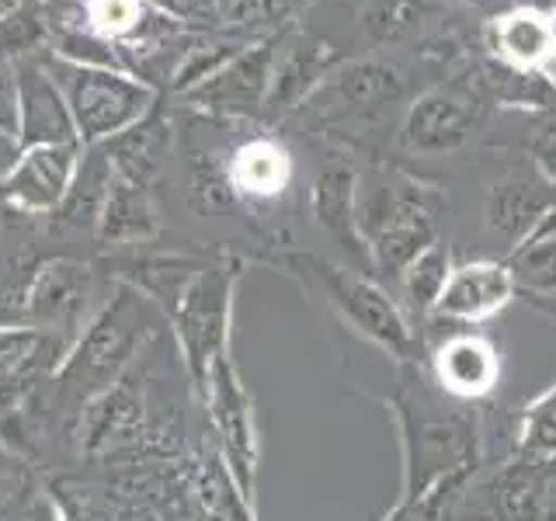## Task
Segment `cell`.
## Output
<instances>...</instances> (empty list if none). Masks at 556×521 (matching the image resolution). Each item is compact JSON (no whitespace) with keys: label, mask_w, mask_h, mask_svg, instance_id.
<instances>
[{"label":"cell","mask_w":556,"mask_h":521,"mask_svg":"<svg viewBox=\"0 0 556 521\" xmlns=\"http://www.w3.org/2000/svg\"><path fill=\"white\" fill-rule=\"evenodd\" d=\"M515 8H529V11L556 17V0H515Z\"/></svg>","instance_id":"38"},{"label":"cell","mask_w":556,"mask_h":521,"mask_svg":"<svg viewBox=\"0 0 556 521\" xmlns=\"http://www.w3.org/2000/svg\"><path fill=\"white\" fill-rule=\"evenodd\" d=\"M226 181H230L237 202H271L286 195L292 185V156L286 143L271 136H251L240 143L226 164Z\"/></svg>","instance_id":"22"},{"label":"cell","mask_w":556,"mask_h":521,"mask_svg":"<svg viewBox=\"0 0 556 521\" xmlns=\"http://www.w3.org/2000/svg\"><path fill=\"white\" fill-rule=\"evenodd\" d=\"M147 428L143 386H136L132 376H122L112 390L94 396L80 410V448L87 456H104V452L136 445Z\"/></svg>","instance_id":"20"},{"label":"cell","mask_w":556,"mask_h":521,"mask_svg":"<svg viewBox=\"0 0 556 521\" xmlns=\"http://www.w3.org/2000/svg\"><path fill=\"white\" fill-rule=\"evenodd\" d=\"M22 126V94H17V69L11 60H0V132L17 139Z\"/></svg>","instance_id":"35"},{"label":"cell","mask_w":556,"mask_h":521,"mask_svg":"<svg viewBox=\"0 0 556 521\" xmlns=\"http://www.w3.org/2000/svg\"><path fill=\"white\" fill-rule=\"evenodd\" d=\"M491 56L515 74L546 77L556 63V17L529 8H511L486 25Z\"/></svg>","instance_id":"18"},{"label":"cell","mask_w":556,"mask_h":521,"mask_svg":"<svg viewBox=\"0 0 556 521\" xmlns=\"http://www.w3.org/2000/svg\"><path fill=\"white\" fill-rule=\"evenodd\" d=\"M167 150H170V122L161 112V104H156L147 118H139L136 126L122 129L118 136L101 143V153L109 156V164L118 178L143 185V188H153L156 174H161L167 161Z\"/></svg>","instance_id":"23"},{"label":"cell","mask_w":556,"mask_h":521,"mask_svg":"<svg viewBox=\"0 0 556 521\" xmlns=\"http://www.w3.org/2000/svg\"><path fill=\"white\" fill-rule=\"evenodd\" d=\"M428 14V0H365L362 8V28L369 42L390 46L414 35Z\"/></svg>","instance_id":"32"},{"label":"cell","mask_w":556,"mask_h":521,"mask_svg":"<svg viewBox=\"0 0 556 521\" xmlns=\"http://www.w3.org/2000/svg\"><path fill=\"white\" fill-rule=\"evenodd\" d=\"M161 320L164 313L143 292L118 282L115 295L94 309V317L63 355L56 376L49 379L56 407L80 414L94 396L112 390L122 376H129L132 361L150 344Z\"/></svg>","instance_id":"2"},{"label":"cell","mask_w":556,"mask_h":521,"mask_svg":"<svg viewBox=\"0 0 556 521\" xmlns=\"http://www.w3.org/2000/svg\"><path fill=\"white\" fill-rule=\"evenodd\" d=\"M14 466H17V456H14V452H11L4 442H0V480L11 476V473H14Z\"/></svg>","instance_id":"39"},{"label":"cell","mask_w":556,"mask_h":521,"mask_svg":"<svg viewBox=\"0 0 556 521\" xmlns=\"http://www.w3.org/2000/svg\"><path fill=\"white\" fill-rule=\"evenodd\" d=\"M473 4H483V0H473Z\"/></svg>","instance_id":"43"},{"label":"cell","mask_w":556,"mask_h":521,"mask_svg":"<svg viewBox=\"0 0 556 521\" xmlns=\"http://www.w3.org/2000/svg\"><path fill=\"white\" fill-rule=\"evenodd\" d=\"M400 87H404V77H400L396 66L379 60H358L341 66L338 74H327L317 91H334L348 109H362V104L396 98Z\"/></svg>","instance_id":"29"},{"label":"cell","mask_w":556,"mask_h":521,"mask_svg":"<svg viewBox=\"0 0 556 521\" xmlns=\"http://www.w3.org/2000/svg\"><path fill=\"white\" fill-rule=\"evenodd\" d=\"M289 28L261 35V39L248 42L230 63L219 66L213 77L202 80L199 87H191L188 94H181V101L188 109L216 115V118H251L257 112H265L275 52L282 46V35Z\"/></svg>","instance_id":"9"},{"label":"cell","mask_w":556,"mask_h":521,"mask_svg":"<svg viewBox=\"0 0 556 521\" xmlns=\"http://www.w3.org/2000/svg\"><path fill=\"white\" fill-rule=\"evenodd\" d=\"M431 382L452 399H483L501 382V352L477 330H456L431 352Z\"/></svg>","instance_id":"17"},{"label":"cell","mask_w":556,"mask_h":521,"mask_svg":"<svg viewBox=\"0 0 556 521\" xmlns=\"http://www.w3.org/2000/svg\"><path fill=\"white\" fill-rule=\"evenodd\" d=\"M306 4L313 0H223V28L261 39V35L289 28Z\"/></svg>","instance_id":"30"},{"label":"cell","mask_w":556,"mask_h":521,"mask_svg":"<svg viewBox=\"0 0 556 521\" xmlns=\"http://www.w3.org/2000/svg\"><path fill=\"white\" fill-rule=\"evenodd\" d=\"M553 205H556V178H549L539 164L526 170H511L508 178H501L486 191V208H483L486 233L504 240V254H508Z\"/></svg>","instance_id":"14"},{"label":"cell","mask_w":556,"mask_h":521,"mask_svg":"<svg viewBox=\"0 0 556 521\" xmlns=\"http://www.w3.org/2000/svg\"><path fill=\"white\" fill-rule=\"evenodd\" d=\"M42 4H46L49 17H60L63 11H70L74 4H80V0H42Z\"/></svg>","instance_id":"40"},{"label":"cell","mask_w":556,"mask_h":521,"mask_svg":"<svg viewBox=\"0 0 556 521\" xmlns=\"http://www.w3.org/2000/svg\"><path fill=\"white\" fill-rule=\"evenodd\" d=\"M22 320L52 330L66 344L94 317V268L74 257H52L35 265L25 295H22Z\"/></svg>","instance_id":"8"},{"label":"cell","mask_w":556,"mask_h":521,"mask_svg":"<svg viewBox=\"0 0 556 521\" xmlns=\"http://www.w3.org/2000/svg\"><path fill=\"white\" fill-rule=\"evenodd\" d=\"M556 476V459H535L515 452L497 473L477 486L469 497V518L473 521H543L546 494Z\"/></svg>","instance_id":"12"},{"label":"cell","mask_w":556,"mask_h":521,"mask_svg":"<svg viewBox=\"0 0 556 521\" xmlns=\"http://www.w3.org/2000/svg\"><path fill=\"white\" fill-rule=\"evenodd\" d=\"M213 254H188V251H167V254H118L104 260V268H112L115 282L143 292L147 300L164 313V320L181 303L191 278Z\"/></svg>","instance_id":"21"},{"label":"cell","mask_w":556,"mask_h":521,"mask_svg":"<svg viewBox=\"0 0 556 521\" xmlns=\"http://www.w3.org/2000/svg\"><path fill=\"white\" fill-rule=\"evenodd\" d=\"M282 265L289 268L292 278H300V285L309 295H317L348 330H355L358 338L376 344L379 352H387L400 365L414 361V352H417L414 323L404 317L400 303H393L369 275H355L313 251L286 254Z\"/></svg>","instance_id":"4"},{"label":"cell","mask_w":556,"mask_h":521,"mask_svg":"<svg viewBox=\"0 0 556 521\" xmlns=\"http://www.w3.org/2000/svg\"><path fill=\"white\" fill-rule=\"evenodd\" d=\"M243 268H248L243 257L213 254L188 282L181 303L167 317L174 341H178L181 361L191 382H195L199 396L208 382V372H213V361L230 352L233 306H237Z\"/></svg>","instance_id":"5"},{"label":"cell","mask_w":556,"mask_h":521,"mask_svg":"<svg viewBox=\"0 0 556 521\" xmlns=\"http://www.w3.org/2000/svg\"><path fill=\"white\" fill-rule=\"evenodd\" d=\"M17 94H22V126H17V147L39 143H70L80 147L74 115L66 109L56 77L49 74L46 52L28 60H17Z\"/></svg>","instance_id":"15"},{"label":"cell","mask_w":556,"mask_h":521,"mask_svg":"<svg viewBox=\"0 0 556 521\" xmlns=\"http://www.w3.org/2000/svg\"><path fill=\"white\" fill-rule=\"evenodd\" d=\"M518 452L556 459V379L518 414Z\"/></svg>","instance_id":"33"},{"label":"cell","mask_w":556,"mask_h":521,"mask_svg":"<svg viewBox=\"0 0 556 521\" xmlns=\"http://www.w3.org/2000/svg\"><path fill=\"white\" fill-rule=\"evenodd\" d=\"M46 66L56 77L66 98V109L74 115L80 147H101L104 139L136 126L139 118H147L161 104V91L126 74V69L77 66L49 56V49H46Z\"/></svg>","instance_id":"6"},{"label":"cell","mask_w":556,"mask_h":521,"mask_svg":"<svg viewBox=\"0 0 556 521\" xmlns=\"http://www.w3.org/2000/svg\"><path fill=\"white\" fill-rule=\"evenodd\" d=\"M452 251L439 240L434 247H428L421 257L407 265V271L396 278V289H400V309H404V317L417 327L431 320L434 306L442 300V289L452 275Z\"/></svg>","instance_id":"28"},{"label":"cell","mask_w":556,"mask_h":521,"mask_svg":"<svg viewBox=\"0 0 556 521\" xmlns=\"http://www.w3.org/2000/svg\"><path fill=\"white\" fill-rule=\"evenodd\" d=\"M25 4H31V0H0V22H8V17L14 11H22Z\"/></svg>","instance_id":"41"},{"label":"cell","mask_w":556,"mask_h":521,"mask_svg":"<svg viewBox=\"0 0 556 521\" xmlns=\"http://www.w3.org/2000/svg\"><path fill=\"white\" fill-rule=\"evenodd\" d=\"M515 292H518V285L501 257L497 260H463V265L452 268L431 320L466 323V327L483 323L508 306L515 300Z\"/></svg>","instance_id":"16"},{"label":"cell","mask_w":556,"mask_h":521,"mask_svg":"<svg viewBox=\"0 0 556 521\" xmlns=\"http://www.w3.org/2000/svg\"><path fill=\"white\" fill-rule=\"evenodd\" d=\"M52 17L42 0H31L22 11H14L8 22H0V60H28L49 49Z\"/></svg>","instance_id":"31"},{"label":"cell","mask_w":556,"mask_h":521,"mask_svg":"<svg viewBox=\"0 0 556 521\" xmlns=\"http://www.w3.org/2000/svg\"><path fill=\"white\" fill-rule=\"evenodd\" d=\"M84 147L70 143H39L22 147L11 170L0 181V205L22 216H52L66 199Z\"/></svg>","instance_id":"11"},{"label":"cell","mask_w":556,"mask_h":521,"mask_svg":"<svg viewBox=\"0 0 556 521\" xmlns=\"http://www.w3.org/2000/svg\"><path fill=\"white\" fill-rule=\"evenodd\" d=\"M501 260L508 265L518 292L535 300L556 295V205Z\"/></svg>","instance_id":"26"},{"label":"cell","mask_w":556,"mask_h":521,"mask_svg":"<svg viewBox=\"0 0 556 521\" xmlns=\"http://www.w3.org/2000/svg\"><path fill=\"white\" fill-rule=\"evenodd\" d=\"M22 153V147H17V139H11V136H4L0 132V181H4V174L11 170V164H14V156Z\"/></svg>","instance_id":"37"},{"label":"cell","mask_w":556,"mask_h":521,"mask_svg":"<svg viewBox=\"0 0 556 521\" xmlns=\"http://www.w3.org/2000/svg\"><path fill=\"white\" fill-rule=\"evenodd\" d=\"M112 178H115V170L109 164V156L101 153V147H84L77 174L66 188V199L60 202L56 213H52L56 226H63V230H91L94 233L104 199H109Z\"/></svg>","instance_id":"25"},{"label":"cell","mask_w":556,"mask_h":521,"mask_svg":"<svg viewBox=\"0 0 556 521\" xmlns=\"http://www.w3.org/2000/svg\"><path fill=\"white\" fill-rule=\"evenodd\" d=\"M156 233H161V219H156L150 188L132 185L115 174L101 219L94 226V240L101 247H136V243H147Z\"/></svg>","instance_id":"24"},{"label":"cell","mask_w":556,"mask_h":521,"mask_svg":"<svg viewBox=\"0 0 556 521\" xmlns=\"http://www.w3.org/2000/svg\"><path fill=\"white\" fill-rule=\"evenodd\" d=\"M532 150L539 156V167H543L549 178H556V115H549L543 126L535 129Z\"/></svg>","instance_id":"36"},{"label":"cell","mask_w":556,"mask_h":521,"mask_svg":"<svg viewBox=\"0 0 556 521\" xmlns=\"http://www.w3.org/2000/svg\"><path fill=\"white\" fill-rule=\"evenodd\" d=\"M156 17V11L147 0H80L60 17H52V25H74L84 31H94L101 39L115 46L132 42Z\"/></svg>","instance_id":"27"},{"label":"cell","mask_w":556,"mask_h":521,"mask_svg":"<svg viewBox=\"0 0 556 521\" xmlns=\"http://www.w3.org/2000/svg\"><path fill=\"white\" fill-rule=\"evenodd\" d=\"M483 122V98L469 84H439L417 98L400 139L410 153H452L469 143V136L480 129Z\"/></svg>","instance_id":"10"},{"label":"cell","mask_w":556,"mask_h":521,"mask_svg":"<svg viewBox=\"0 0 556 521\" xmlns=\"http://www.w3.org/2000/svg\"><path fill=\"white\" fill-rule=\"evenodd\" d=\"M330 63H334V49H330L324 39L289 28L282 35V46L275 52L265 112L286 115L292 109H300V104H306L313 94H317V87L327 80Z\"/></svg>","instance_id":"19"},{"label":"cell","mask_w":556,"mask_h":521,"mask_svg":"<svg viewBox=\"0 0 556 521\" xmlns=\"http://www.w3.org/2000/svg\"><path fill=\"white\" fill-rule=\"evenodd\" d=\"M0 323H25L17 313H11V309H0Z\"/></svg>","instance_id":"42"},{"label":"cell","mask_w":556,"mask_h":521,"mask_svg":"<svg viewBox=\"0 0 556 521\" xmlns=\"http://www.w3.org/2000/svg\"><path fill=\"white\" fill-rule=\"evenodd\" d=\"M202 399L208 407V424H213L216 442H219V459L230 469L243 500L254 504V480H257V459H261L254 396L230 352L213 361Z\"/></svg>","instance_id":"7"},{"label":"cell","mask_w":556,"mask_h":521,"mask_svg":"<svg viewBox=\"0 0 556 521\" xmlns=\"http://www.w3.org/2000/svg\"><path fill=\"white\" fill-rule=\"evenodd\" d=\"M442 195L407 174L358 178V226L369 243L372 275L396 278L439 243Z\"/></svg>","instance_id":"3"},{"label":"cell","mask_w":556,"mask_h":521,"mask_svg":"<svg viewBox=\"0 0 556 521\" xmlns=\"http://www.w3.org/2000/svg\"><path fill=\"white\" fill-rule=\"evenodd\" d=\"M382 404L390 407L400 448H404V486L400 508L407 511H442L452 491L480 469V431L469 414L439 410L428 396L396 393Z\"/></svg>","instance_id":"1"},{"label":"cell","mask_w":556,"mask_h":521,"mask_svg":"<svg viewBox=\"0 0 556 521\" xmlns=\"http://www.w3.org/2000/svg\"><path fill=\"white\" fill-rule=\"evenodd\" d=\"M147 4L188 31L223 28V0H147Z\"/></svg>","instance_id":"34"},{"label":"cell","mask_w":556,"mask_h":521,"mask_svg":"<svg viewBox=\"0 0 556 521\" xmlns=\"http://www.w3.org/2000/svg\"><path fill=\"white\" fill-rule=\"evenodd\" d=\"M309 216L358 268H365V275H372L369 243L358 226V170L348 161H327L317 170L309 185Z\"/></svg>","instance_id":"13"}]
</instances>
